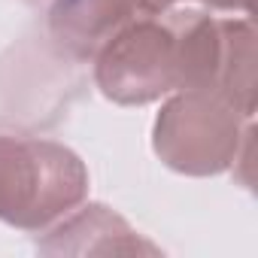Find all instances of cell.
<instances>
[{"instance_id":"277c9868","label":"cell","mask_w":258,"mask_h":258,"mask_svg":"<svg viewBox=\"0 0 258 258\" xmlns=\"http://www.w3.org/2000/svg\"><path fill=\"white\" fill-rule=\"evenodd\" d=\"M207 4H216V7H234L237 0H207Z\"/></svg>"},{"instance_id":"7a4b0ae2","label":"cell","mask_w":258,"mask_h":258,"mask_svg":"<svg viewBox=\"0 0 258 258\" xmlns=\"http://www.w3.org/2000/svg\"><path fill=\"white\" fill-rule=\"evenodd\" d=\"M219 112H222L219 103L216 100L207 103L201 94H191V97L170 103L155 127L158 155H164V161L170 167L188 170V173H207V170L225 167L228 149L207 140V134L213 127L222 124Z\"/></svg>"},{"instance_id":"3957f363","label":"cell","mask_w":258,"mask_h":258,"mask_svg":"<svg viewBox=\"0 0 258 258\" xmlns=\"http://www.w3.org/2000/svg\"><path fill=\"white\" fill-rule=\"evenodd\" d=\"M152 13L155 4L149 0H55L49 31L73 58H88L121 28Z\"/></svg>"},{"instance_id":"6da1fadb","label":"cell","mask_w":258,"mask_h":258,"mask_svg":"<svg viewBox=\"0 0 258 258\" xmlns=\"http://www.w3.org/2000/svg\"><path fill=\"white\" fill-rule=\"evenodd\" d=\"M82 161L46 140L0 137V219L40 228L67 213L85 195Z\"/></svg>"}]
</instances>
